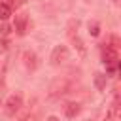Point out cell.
Here are the masks:
<instances>
[{
	"label": "cell",
	"instance_id": "obj_10",
	"mask_svg": "<svg viewBox=\"0 0 121 121\" xmlns=\"http://www.w3.org/2000/svg\"><path fill=\"white\" fill-rule=\"evenodd\" d=\"M8 32H9V26H8V25H2V26H0V34L4 36V34H8Z\"/></svg>",
	"mask_w": 121,
	"mask_h": 121
},
{
	"label": "cell",
	"instance_id": "obj_7",
	"mask_svg": "<svg viewBox=\"0 0 121 121\" xmlns=\"http://www.w3.org/2000/svg\"><path fill=\"white\" fill-rule=\"evenodd\" d=\"M74 43H76V49H78V53H79V57L83 59L85 55H87V49H85V45H83V42L78 38V36H74Z\"/></svg>",
	"mask_w": 121,
	"mask_h": 121
},
{
	"label": "cell",
	"instance_id": "obj_11",
	"mask_svg": "<svg viewBox=\"0 0 121 121\" xmlns=\"http://www.w3.org/2000/svg\"><path fill=\"white\" fill-rule=\"evenodd\" d=\"M47 121H59V117H55V115H49V117H47Z\"/></svg>",
	"mask_w": 121,
	"mask_h": 121
},
{
	"label": "cell",
	"instance_id": "obj_1",
	"mask_svg": "<svg viewBox=\"0 0 121 121\" xmlns=\"http://www.w3.org/2000/svg\"><path fill=\"white\" fill-rule=\"evenodd\" d=\"M68 60V47L66 45H55L51 51V64H60Z\"/></svg>",
	"mask_w": 121,
	"mask_h": 121
},
{
	"label": "cell",
	"instance_id": "obj_6",
	"mask_svg": "<svg viewBox=\"0 0 121 121\" xmlns=\"http://www.w3.org/2000/svg\"><path fill=\"white\" fill-rule=\"evenodd\" d=\"M95 85H96L98 91H104V89H106V76H102V74H95Z\"/></svg>",
	"mask_w": 121,
	"mask_h": 121
},
{
	"label": "cell",
	"instance_id": "obj_2",
	"mask_svg": "<svg viewBox=\"0 0 121 121\" xmlns=\"http://www.w3.org/2000/svg\"><path fill=\"white\" fill-rule=\"evenodd\" d=\"M21 106H23V96L21 95H11L6 100V113L8 115H13L15 112H19Z\"/></svg>",
	"mask_w": 121,
	"mask_h": 121
},
{
	"label": "cell",
	"instance_id": "obj_5",
	"mask_svg": "<svg viewBox=\"0 0 121 121\" xmlns=\"http://www.w3.org/2000/svg\"><path fill=\"white\" fill-rule=\"evenodd\" d=\"M25 26H26V19H25V15H19L15 21V30L19 34H25Z\"/></svg>",
	"mask_w": 121,
	"mask_h": 121
},
{
	"label": "cell",
	"instance_id": "obj_4",
	"mask_svg": "<svg viewBox=\"0 0 121 121\" xmlns=\"http://www.w3.org/2000/svg\"><path fill=\"white\" fill-rule=\"evenodd\" d=\"M9 17H11V8H9V4L0 2V19L6 21V19H9Z\"/></svg>",
	"mask_w": 121,
	"mask_h": 121
},
{
	"label": "cell",
	"instance_id": "obj_3",
	"mask_svg": "<svg viewBox=\"0 0 121 121\" xmlns=\"http://www.w3.org/2000/svg\"><path fill=\"white\" fill-rule=\"evenodd\" d=\"M64 113H66V117H76V115L79 113V104H78V102H70V104H66Z\"/></svg>",
	"mask_w": 121,
	"mask_h": 121
},
{
	"label": "cell",
	"instance_id": "obj_9",
	"mask_svg": "<svg viewBox=\"0 0 121 121\" xmlns=\"http://www.w3.org/2000/svg\"><path fill=\"white\" fill-rule=\"evenodd\" d=\"M115 115H117V106H112V108H110V112L106 113L104 121H113V119H115Z\"/></svg>",
	"mask_w": 121,
	"mask_h": 121
},
{
	"label": "cell",
	"instance_id": "obj_8",
	"mask_svg": "<svg viewBox=\"0 0 121 121\" xmlns=\"http://www.w3.org/2000/svg\"><path fill=\"white\" fill-rule=\"evenodd\" d=\"M89 32H91L93 36H98V34H100V25H98L96 21H89Z\"/></svg>",
	"mask_w": 121,
	"mask_h": 121
}]
</instances>
